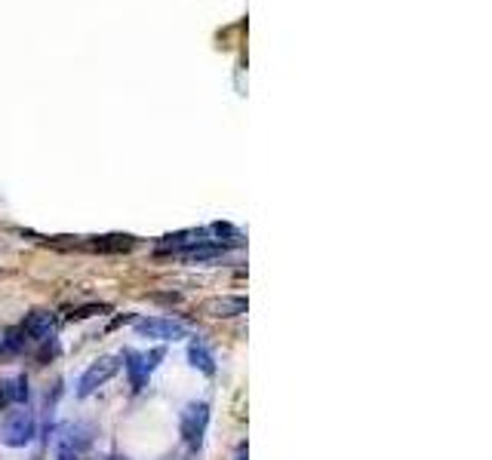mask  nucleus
<instances>
[{
    "mask_svg": "<svg viewBox=\"0 0 492 460\" xmlns=\"http://www.w3.org/2000/svg\"><path fill=\"white\" fill-rule=\"evenodd\" d=\"M38 436V417H34L31 408H13L4 415L0 421V442L6 448H25V445L34 442Z\"/></svg>",
    "mask_w": 492,
    "mask_h": 460,
    "instance_id": "f257e3e1",
    "label": "nucleus"
},
{
    "mask_svg": "<svg viewBox=\"0 0 492 460\" xmlns=\"http://www.w3.org/2000/svg\"><path fill=\"white\" fill-rule=\"evenodd\" d=\"M206 427H210V406L206 402H188L182 408V415H179V433H182L185 445L191 451H200Z\"/></svg>",
    "mask_w": 492,
    "mask_h": 460,
    "instance_id": "f03ea898",
    "label": "nucleus"
},
{
    "mask_svg": "<svg viewBox=\"0 0 492 460\" xmlns=\"http://www.w3.org/2000/svg\"><path fill=\"white\" fill-rule=\"evenodd\" d=\"M121 372V357H102L96 359L93 366L87 368V372L80 374L78 381V396L80 399H87V396H93L99 387H105V383L114 378V374Z\"/></svg>",
    "mask_w": 492,
    "mask_h": 460,
    "instance_id": "7ed1b4c3",
    "label": "nucleus"
},
{
    "mask_svg": "<svg viewBox=\"0 0 492 460\" xmlns=\"http://www.w3.org/2000/svg\"><path fill=\"white\" fill-rule=\"evenodd\" d=\"M93 430L87 423H71V427H62L59 436H55V451H59V460H78L83 451L93 442Z\"/></svg>",
    "mask_w": 492,
    "mask_h": 460,
    "instance_id": "20e7f679",
    "label": "nucleus"
},
{
    "mask_svg": "<svg viewBox=\"0 0 492 460\" xmlns=\"http://www.w3.org/2000/svg\"><path fill=\"white\" fill-rule=\"evenodd\" d=\"M136 332L142 338H157V341H179L188 334V325L182 319H170V316H145L136 319Z\"/></svg>",
    "mask_w": 492,
    "mask_h": 460,
    "instance_id": "39448f33",
    "label": "nucleus"
},
{
    "mask_svg": "<svg viewBox=\"0 0 492 460\" xmlns=\"http://www.w3.org/2000/svg\"><path fill=\"white\" fill-rule=\"evenodd\" d=\"M55 323L59 319H55L53 310H31L19 325H22L28 344H44V341L55 338Z\"/></svg>",
    "mask_w": 492,
    "mask_h": 460,
    "instance_id": "423d86ee",
    "label": "nucleus"
},
{
    "mask_svg": "<svg viewBox=\"0 0 492 460\" xmlns=\"http://www.w3.org/2000/svg\"><path fill=\"white\" fill-rule=\"evenodd\" d=\"M249 301L244 295H225V298H210V301L200 304V313H206V316L213 319H231V316H240V313H246Z\"/></svg>",
    "mask_w": 492,
    "mask_h": 460,
    "instance_id": "0eeeda50",
    "label": "nucleus"
},
{
    "mask_svg": "<svg viewBox=\"0 0 492 460\" xmlns=\"http://www.w3.org/2000/svg\"><path fill=\"white\" fill-rule=\"evenodd\" d=\"M121 366L127 368V378H129V383H133V390H145V387H148L151 368H148V362H145V353L123 350L121 353Z\"/></svg>",
    "mask_w": 492,
    "mask_h": 460,
    "instance_id": "6e6552de",
    "label": "nucleus"
},
{
    "mask_svg": "<svg viewBox=\"0 0 492 460\" xmlns=\"http://www.w3.org/2000/svg\"><path fill=\"white\" fill-rule=\"evenodd\" d=\"M188 362H191V368H197V372L206 374V378H213V374H216V357H213V350L206 347L204 338H191Z\"/></svg>",
    "mask_w": 492,
    "mask_h": 460,
    "instance_id": "1a4fd4ad",
    "label": "nucleus"
},
{
    "mask_svg": "<svg viewBox=\"0 0 492 460\" xmlns=\"http://www.w3.org/2000/svg\"><path fill=\"white\" fill-rule=\"evenodd\" d=\"M28 347L31 344H28L22 325H13V329H6L4 338H0V359H19Z\"/></svg>",
    "mask_w": 492,
    "mask_h": 460,
    "instance_id": "9d476101",
    "label": "nucleus"
},
{
    "mask_svg": "<svg viewBox=\"0 0 492 460\" xmlns=\"http://www.w3.org/2000/svg\"><path fill=\"white\" fill-rule=\"evenodd\" d=\"M133 246V236H93V242H87V249L93 252H129Z\"/></svg>",
    "mask_w": 492,
    "mask_h": 460,
    "instance_id": "9b49d317",
    "label": "nucleus"
},
{
    "mask_svg": "<svg viewBox=\"0 0 492 460\" xmlns=\"http://www.w3.org/2000/svg\"><path fill=\"white\" fill-rule=\"evenodd\" d=\"M4 383V393H6V399H10V406H22V402H28V378L25 374H16V378H4L0 381Z\"/></svg>",
    "mask_w": 492,
    "mask_h": 460,
    "instance_id": "f8f14e48",
    "label": "nucleus"
},
{
    "mask_svg": "<svg viewBox=\"0 0 492 460\" xmlns=\"http://www.w3.org/2000/svg\"><path fill=\"white\" fill-rule=\"evenodd\" d=\"M108 310H111L108 304H83V307H71V310H68V319H87V316L108 313Z\"/></svg>",
    "mask_w": 492,
    "mask_h": 460,
    "instance_id": "ddd939ff",
    "label": "nucleus"
},
{
    "mask_svg": "<svg viewBox=\"0 0 492 460\" xmlns=\"http://www.w3.org/2000/svg\"><path fill=\"white\" fill-rule=\"evenodd\" d=\"M234 460H246V445H244V448L238 451V457H234Z\"/></svg>",
    "mask_w": 492,
    "mask_h": 460,
    "instance_id": "4468645a",
    "label": "nucleus"
}]
</instances>
